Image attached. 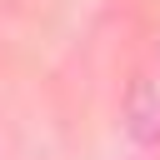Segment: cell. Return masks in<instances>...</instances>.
<instances>
[{"mask_svg":"<svg viewBox=\"0 0 160 160\" xmlns=\"http://www.w3.org/2000/svg\"><path fill=\"white\" fill-rule=\"evenodd\" d=\"M130 130L140 140L160 135V85H140L135 100H130Z\"/></svg>","mask_w":160,"mask_h":160,"instance_id":"obj_1","label":"cell"}]
</instances>
